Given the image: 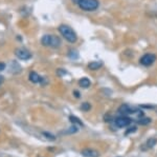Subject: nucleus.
I'll use <instances>...</instances> for the list:
<instances>
[{"instance_id":"ddd939ff","label":"nucleus","mask_w":157,"mask_h":157,"mask_svg":"<svg viewBox=\"0 0 157 157\" xmlns=\"http://www.w3.org/2000/svg\"><path fill=\"white\" fill-rule=\"evenodd\" d=\"M151 121H152V119L149 117H141V118H139L137 122L141 126H147V125H150Z\"/></svg>"},{"instance_id":"f257e3e1","label":"nucleus","mask_w":157,"mask_h":157,"mask_svg":"<svg viewBox=\"0 0 157 157\" xmlns=\"http://www.w3.org/2000/svg\"><path fill=\"white\" fill-rule=\"evenodd\" d=\"M58 31L61 34V36L64 38L67 42L69 43H75L78 40V36L77 33L73 31L72 27H70L69 25L67 24H61L58 27Z\"/></svg>"},{"instance_id":"aec40b11","label":"nucleus","mask_w":157,"mask_h":157,"mask_svg":"<svg viewBox=\"0 0 157 157\" xmlns=\"http://www.w3.org/2000/svg\"><path fill=\"white\" fill-rule=\"evenodd\" d=\"M6 69V63L4 62H0V72Z\"/></svg>"},{"instance_id":"39448f33","label":"nucleus","mask_w":157,"mask_h":157,"mask_svg":"<svg viewBox=\"0 0 157 157\" xmlns=\"http://www.w3.org/2000/svg\"><path fill=\"white\" fill-rule=\"evenodd\" d=\"M114 123L117 128H127L132 123V119L128 116H120V117H116L114 119Z\"/></svg>"},{"instance_id":"a211bd4d","label":"nucleus","mask_w":157,"mask_h":157,"mask_svg":"<svg viewBox=\"0 0 157 157\" xmlns=\"http://www.w3.org/2000/svg\"><path fill=\"white\" fill-rule=\"evenodd\" d=\"M43 136H44L45 138H47V139H49V140H55V135H52V134H50V133H47V132H43Z\"/></svg>"},{"instance_id":"6e6552de","label":"nucleus","mask_w":157,"mask_h":157,"mask_svg":"<svg viewBox=\"0 0 157 157\" xmlns=\"http://www.w3.org/2000/svg\"><path fill=\"white\" fill-rule=\"evenodd\" d=\"M136 111H137V109L131 108V107H129L128 105H123L118 109V112H120L121 115H128V114H131V113H135Z\"/></svg>"},{"instance_id":"7ed1b4c3","label":"nucleus","mask_w":157,"mask_h":157,"mask_svg":"<svg viewBox=\"0 0 157 157\" xmlns=\"http://www.w3.org/2000/svg\"><path fill=\"white\" fill-rule=\"evenodd\" d=\"M78 6L81 10L86 12H93L97 11L100 6V1L98 0H78Z\"/></svg>"},{"instance_id":"dca6fc26","label":"nucleus","mask_w":157,"mask_h":157,"mask_svg":"<svg viewBox=\"0 0 157 157\" xmlns=\"http://www.w3.org/2000/svg\"><path fill=\"white\" fill-rule=\"evenodd\" d=\"M156 143H157L156 138H150V139H148V141H147V146H148V148H153Z\"/></svg>"},{"instance_id":"f3484780","label":"nucleus","mask_w":157,"mask_h":157,"mask_svg":"<svg viewBox=\"0 0 157 157\" xmlns=\"http://www.w3.org/2000/svg\"><path fill=\"white\" fill-rule=\"evenodd\" d=\"M78 132V128L75 126V125H73L72 126H70L69 130H67L66 132H65V134H75Z\"/></svg>"},{"instance_id":"6ab92c4d","label":"nucleus","mask_w":157,"mask_h":157,"mask_svg":"<svg viewBox=\"0 0 157 157\" xmlns=\"http://www.w3.org/2000/svg\"><path fill=\"white\" fill-rule=\"evenodd\" d=\"M136 130H137V126H132L131 128H129L128 130H127V132H126V135H128V134H131V133H134Z\"/></svg>"},{"instance_id":"0eeeda50","label":"nucleus","mask_w":157,"mask_h":157,"mask_svg":"<svg viewBox=\"0 0 157 157\" xmlns=\"http://www.w3.org/2000/svg\"><path fill=\"white\" fill-rule=\"evenodd\" d=\"M81 154L84 157H100V152L91 148L83 149V150L81 151Z\"/></svg>"},{"instance_id":"9b49d317","label":"nucleus","mask_w":157,"mask_h":157,"mask_svg":"<svg viewBox=\"0 0 157 157\" xmlns=\"http://www.w3.org/2000/svg\"><path fill=\"white\" fill-rule=\"evenodd\" d=\"M102 67H103V62L101 61H92L89 62V64H88V68L92 71H97L98 69H101Z\"/></svg>"},{"instance_id":"412c9836","label":"nucleus","mask_w":157,"mask_h":157,"mask_svg":"<svg viewBox=\"0 0 157 157\" xmlns=\"http://www.w3.org/2000/svg\"><path fill=\"white\" fill-rule=\"evenodd\" d=\"M3 80H4V78H3V77H2V76H1V75H0V85H1V83H2V82H3Z\"/></svg>"},{"instance_id":"20e7f679","label":"nucleus","mask_w":157,"mask_h":157,"mask_svg":"<svg viewBox=\"0 0 157 157\" xmlns=\"http://www.w3.org/2000/svg\"><path fill=\"white\" fill-rule=\"evenodd\" d=\"M156 61V55L152 54V53H147V54L143 55L139 59V63L144 67H150Z\"/></svg>"},{"instance_id":"4be33fe9","label":"nucleus","mask_w":157,"mask_h":157,"mask_svg":"<svg viewBox=\"0 0 157 157\" xmlns=\"http://www.w3.org/2000/svg\"><path fill=\"white\" fill-rule=\"evenodd\" d=\"M78 0H72V2H75V3H78Z\"/></svg>"},{"instance_id":"423d86ee","label":"nucleus","mask_w":157,"mask_h":157,"mask_svg":"<svg viewBox=\"0 0 157 157\" xmlns=\"http://www.w3.org/2000/svg\"><path fill=\"white\" fill-rule=\"evenodd\" d=\"M15 55L21 60H29L33 57L32 53L29 52L27 49L25 48H20V49H17L15 51Z\"/></svg>"},{"instance_id":"f03ea898","label":"nucleus","mask_w":157,"mask_h":157,"mask_svg":"<svg viewBox=\"0 0 157 157\" xmlns=\"http://www.w3.org/2000/svg\"><path fill=\"white\" fill-rule=\"evenodd\" d=\"M41 43L44 45V47L58 49V48L61 47V44H62V40H61L60 37L56 36V35L45 34V35H43L41 38Z\"/></svg>"},{"instance_id":"9d476101","label":"nucleus","mask_w":157,"mask_h":157,"mask_svg":"<svg viewBox=\"0 0 157 157\" xmlns=\"http://www.w3.org/2000/svg\"><path fill=\"white\" fill-rule=\"evenodd\" d=\"M90 85H91L90 79H89V78H87V77H83V78H81V79L78 80V85H80L81 88L87 89V88L90 87Z\"/></svg>"},{"instance_id":"1a4fd4ad","label":"nucleus","mask_w":157,"mask_h":157,"mask_svg":"<svg viewBox=\"0 0 157 157\" xmlns=\"http://www.w3.org/2000/svg\"><path fill=\"white\" fill-rule=\"evenodd\" d=\"M29 81H32L33 83H39V82L42 81V77H41V76L38 74V73L34 72V71L29 73Z\"/></svg>"},{"instance_id":"4468645a","label":"nucleus","mask_w":157,"mask_h":157,"mask_svg":"<svg viewBox=\"0 0 157 157\" xmlns=\"http://www.w3.org/2000/svg\"><path fill=\"white\" fill-rule=\"evenodd\" d=\"M68 56H69L70 59H78V53L77 50H70L69 53H68Z\"/></svg>"},{"instance_id":"f8f14e48","label":"nucleus","mask_w":157,"mask_h":157,"mask_svg":"<svg viewBox=\"0 0 157 157\" xmlns=\"http://www.w3.org/2000/svg\"><path fill=\"white\" fill-rule=\"evenodd\" d=\"M69 120H70V122L73 123V125H78V126H84V123H83V121L81 120V119H78V117H75V116H73V115L69 116Z\"/></svg>"},{"instance_id":"2eb2a0df","label":"nucleus","mask_w":157,"mask_h":157,"mask_svg":"<svg viewBox=\"0 0 157 157\" xmlns=\"http://www.w3.org/2000/svg\"><path fill=\"white\" fill-rule=\"evenodd\" d=\"M90 109H91V105L89 102H83L81 105V110L84 111V112H88V111H90Z\"/></svg>"}]
</instances>
